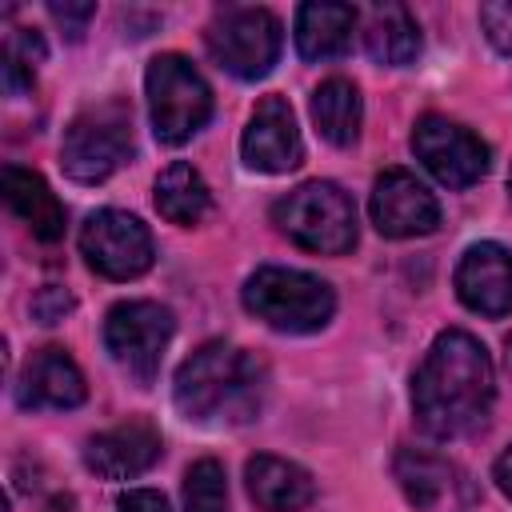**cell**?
<instances>
[{
  "mask_svg": "<svg viewBox=\"0 0 512 512\" xmlns=\"http://www.w3.org/2000/svg\"><path fill=\"white\" fill-rule=\"evenodd\" d=\"M152 204H156V212H160L168 224L192 228V224H200L204 212L212 208V192H208L204 176H200L192 164L172 160V164L156 176V184H152Z\"/></svg>",
  "mask_w": 512,
  "mask_h": 512,
  "instance_id": "cell-21",
  "label": "cell"
},
{
  "mask_svg": "<svg viewBox=\"0 0 512 512\" xmlns=\"http://www.w3.org/2000/svg\"><path fill=\"white\" fill-rule=\"evenodd\" d=\"M456 296L464 308L480 316H508L512 312V252L496 240H480L464 248L456 264Z\"/></svg>",
  "mask_w": 512,
  "mask_h": 512,
  "instance_id": "cell-13",
  "label": "cell"
},
{
  "mask_svg": "<svg viewBox=\"0 0 512 512\" xmlns=\"http://www.w3.org/2000/svg\"><path fill=\"white\" fill-rule=\"evenodd\" d=\"M272 224L304 252L344 256L356 244V204L332 180H308L272 204Z\"/></svg>",
  "mask_w": 512,
  "mask_h": 512,
  "instance_id": "cell-4",
  "label": "cell"
},
{
  "mask_svg": "<svg viewBox=\"0 0 512 512\" xmlns=\"http://www.w3.org/2000/svg\"><path fill=\"white\" fill-rule=\"evenodd\" d=\"M132 148V108L124 100H100L68 120L60 168L80 184H100L132 160Z\"/></svg>",
  "mask_w": 512,
  "mask_h": 512,
  "instance_id": "cell-5",
  "label": "cell"
},
{
  "mask_svg": "<svg viewBox=\"0 0 512 512\" xmlns=\"http://www.w3.org/2000/svg\"><path fill=\"white\" fill-rule=\"evenodd\" d=\"M0 188H4V204L32 228L36 240L56 244V240L64 236V204L56 200V192L48 188V180H44L40 172L4 164Z\"/></svg>",
  "mask_w": 512,
  "mask_h": 512,
  "instance_id": "cell-17",
  "label": "cell"
},
{
  "mask_svg": "<svg viewBox=\"0 0 512 512\" xmlns=\"http://www.w3.org/2000/svg\"><path fill=\"white\" fill-rule=\"evenodd\" d=\"M356 24H360V12L352 4H332V0L300 4V12H296V52L304 60L344 56L348 44H352Z\"/></svg>",
  "mask_w": 512,
  "mask_h": 512,
  "instance_id": "cell-18",
  "label": "cell"
},
{
  "mask_svg": "<svg viewBox=\"0 0 512 512\" xmlns=\"http://www.w3.org/2000/svg\"><path fill=\"white\" fill-rule=\"evenodd\" d=\"M504 344H508V368H512V336H508V340H504Z\"/></svg>",
  "mask_w": 512,
  "mask_h": 512,
  "instance_id": "cell-29",
  "label": "cell"
},
{
  "mask_svg": "<svg viewBox=\"0 0 512 512\" xmlns=\"http://www.w3.org/2000/svg\"><path fill=\"white\" fill-rule=\"evenodd\" d=\"M116 512H168V500L156 488H128V492H120Z\"/></svg>",
  "mask_w": 512,
  "mask_h": 512,
  "instance_id": "cell-27",
  "label": "cell"
},
{
  "mask_svg": "<svg viewBox=\"0 0 512 512\" xmlns=\"http://www.w3.org/2000/svg\"><path fill=\"white\" fill-rule=\"evenodd\" d=\"M508 192H512V172H508Z\"/></svg>",
  "mask_w": 512,
  "mask_h": 512,
  "instance_id": "cell-30",
  "label": "cell"
},
{
  "mask_svg": "<svg viewBox=\"0 0 512 512\" xmlns=\"http://www.w3.org/2000/svg\"><path fill=\"white\" fill-rule=\"evenodd\" d=\"M240 300L256 320H264L276 332H292V336L320 332L336 312V296L328 280L300 272V268H276V264L256 268L244 280Z\"/></svg>",
  "mask_w": 512,
  "mask_h": 512,
  "instance_id": "cell-3",
  "label": "cell"
},
{
  "mask_svg": "<svg viewBox=\"0 0 512 512\" xmlns=\"http://www.w3.org/2000/svg\"><path fill=\"white\" fill-rule=\"evenodd\" d=\"M88 396V384H84V372L76 368V360L48 344L40 352L28 356V364L20 368V380H16V400L24 408H76L84 404Z\"/></svg>",
  "mask_w": 512,
  "mask_h": 512,
  "instance_id": "cell-15",
  "label": "cell"
},
{
  "mask_svg": "<svg viewBox=\"0 0 512 512\" xmlns=\"http://www.w3.org/2000/svg\"><path fill=\"white\" fill-rule=\"evenodd\" d=\"M412 152L416 160L444 184V188H468L488 172V144L460 128L448 116H420L412 128Z\"/></svg>",
  "mask_w": 512,
  "mask_h": 512,
  "instance_id": "cell-10",
  "label": "cell"
},
{
  "mask_svg": "<svg viewBox=\"0 0 512 512\" xmlns=\"http://www.w3.org/2000/svg\"><path fill=\"white\" fill-rule=\"evenodd\" d=\"M80 252L92 272L108 280H136L152 268V232L140 216L120 208H100L80 228Z\"/></svg>",
  "mask_w": 512,
  "mask_h": 512,
  "instance_id": "cell-9",
  "label": "cell"
},
{
  "mask_svg": "<svg viewBox=\"0 0 512 512\" xmlns=\"http://www.w3.org/2000/svg\"><path fill=\"white\" fill-rule=\"evenodd\" d=\"M48 16L68 32V40H80L84 36V28H88V20L96 16V8L92 4H48Z\"/></svg>",
  "mask_w": 512,
  "mask_h": 512,
  "instance_id": "cell-26",
  "label": "cell"
},
{
  "mask_svg": "<svg viewBox=\"0 0 512 512\" xmlns=\"http://www.w3.org/2000/svg\"><path fill=\"white\" fill-rule=\"evenodd\" d=\"M492 480H496V488H500V492H504V496L512 500V444H508V448H504V452L496 456V468H492Z\"/></svg>",
  "mask_w": 512,
  "mask_h": 512,
  "instance_id": "cell-28",
  "label": "cell"
},
{
  "mask_svg": "<svg viewBox=\"0 0 512 512\" xmlns=\"http://www.w3.org/2000/svg\"><path fill=\"white\" fill-rule=\"evenodd\" d=\"M164 444L148 420H124L84 444V464L104 480H132L160 460Z\"/></svg>",
  "mask_w": 512,
  "mask_h": 512,
  "instance_id": "cell-14",
  "label": "cell"
},
{
  "mask_svg": "<svg viewBox=\"0 0 512 512\" xmlns=\"http://www.w3.org/2000/svg\"><path fill=\"white\" fill-rule=\"evenodd\" d=\"M492 396H496V372L484 344L464 328L440 332L412 376L416 424L436 440L468 436L484 428L492 412Z\"/></svg>",
  "mask_w": 512,
  "mask_h": 512,
  "instance_id": "cell-1",
  "label": "cell"
},
{
  "mask_svg": "<svg viewBox=\"0 0 512 512\" xmlns=\"http://www.w3.org/2000/svg\"><path fill=\"white\" fill-rule=\"evenodd\" d=\"M264 392H268L264 364L228 340L200 344L176 368L172 380V400L192 424H248L260 416Z\"/></svg>",
  "mask_w": 512,
  "mask_h": 512,
  "instance_id": "cell-2",
  "label": "cell"
},
{
  "mask_svg": "<svg viewBox=\"0 0 512 512\" xmlns=\"http://www.w3.org/2000/svg\"><path fill=\"white\" fill-rule=\"evenodd\" d=\"M372 224L380 236L392 240H408V236H428L440 224V204L436 196L404 168H388L376 176L372 184V200H368Z\"/></svg>",
  "mask_w": 512,
  "mask_h": 512,
  "instance_id": "cell-11",
  "label": "cell"
},
{
  "mask_svg": "<svg viewBox=\"0 0 512 512\" xmlns=\"http://www.w3.org/2000/svg\"><path fill=\"white\" fill-rule=\"evenodd\" d=\"M172 328L176 324H172V312L164 304L120 300L104 316V348L136 384H152V376L160 372L164 348L172 340Z\"/></svg>",
  "mask_w": 512,
  "mask_h": 512,
  "instance_id": "cell-8",
  "label": "cell"
},
{
  "mask_svg": "<svg viewBox=\"0 0 512 512\" xmlns=\"http://www.w3.org/2000/svg\"><path fill=\"white\" fill-rule=\"evenodd\" d=\"M184 512H228L224 464L204 456L184 472Z\"/></svg>",
  "mask_w": 512,
  "mask_h": 512,
  "instance_id": "cell-23",
  "label": "cell"
},
{
  "mask_svg": "<svg viewBox=\"0 0 512 512\" xmlns=\"http://www.w3.org/2000/svg\"><path fill=\"white\" fill-rule=\"evenodd\" d=\"M212 60L236 80H260L272 72L284 32L268 8H224L204 32Z\"/></svg>",
  "mask_w": 512,
  "mask_h": 512,
  "instance_id": "cell-7",
  "label": "cell"
},
{
  "mask_svg": "<svg viewBox=\"0 0 512 512\" xmlns=\"http://www.w3.org/2000/svg\"><path fill=\"white\" fill-rule=\"evenodd\" d=\"M144 92H148L152 132L160 144L176 148L192 140L212 116V88L180 52H160L148 60Z\"/></svg>",
  "mask_w": 512,
  "mask_h": 512,
  "instance_id": "cell-6",
  "label": "cell"
},
{
  "mask_svg": "<svg viewBox=\"0 0 512 512\" xmlns=\"http://www.w3.org/2000/svg\"><path fill=\"white\" fill-rule=\"evenodd\" d=\"M360 32H364V48L376 64L400 68V64H412L420 52V28L404 4H372L364 12Z\"/></svg>",
  "mask_w": 512,
  "mask_h": 512,
  "instance_id": "cell-19",
  "label": "cell"
},
{
  "mask_svg": "<svg viewBox=\"0 0 512 512\" xmlns=\"http://www.w3.org/2000/svg\"><path fill=\"white\" fill-rule=\"evenodd\" d=\"M480 28H484V36L496 52L512 56V0L480 4Z\"/></svg>",
  "mask_w": 512,
  "mask_h": 512,
  "instance_id": "cell-24",
  "label": "cell"
},
{
  "mask_svg": "<svg viewBox=\"0 0 512 512\" xmlns=\"http://www.w3.org/2000/svg\"><path fill=\"white\" fill-rule=\"evenodd\" d=\"M240 156L248 168L268 172V176H280L304 164V140L296 128L292 104L284 96H264L252 108L248 128L240 136Z\"/></svg>",
  "mask_w": 512,
  "mask_h": 512,
  "instance_id": "cell-12",
  "label": "cell"
},
{
  "mask_svg": "<svg viewBox=\"0 0 512 512\" xmlns=\"http://www.w3.org/2000/svg\"><path fill=\"white\" fill-rule=\"evenodd\" d=\"M392 476L400 484V492L408 496L412 508H432L440 504V496L448 492V476L452 468L436 456V452H424V448H400L396 460H392Z\"/></svg>",
  "mask_w": 512,
  "mask_h": 512,
  "instance_id": "cell-22",
  "label": "cell"
},
{
  "mask_svg": "<svg viewBox=\"0 0 512 512\" xmlns=\"http://www.w3.org/2000/svg\"><path fill=\"white\" fill-rule=\"evenodd\" d=\"M244 484H248V496L264 512H300L316 500V480L300 464L268 456V452L244 464Z\"/></svg>",
  "mask_w": 512,
  "mask_h": 512,
  "instance_id": "cell-16",
  "label": "cell"
},
{
  "mask_svg": "<svg viewBox=\"0 0 512 512\" xmlns=\"http://www.w3.org/2000/svg\"><path fill=\"white\" fill-rule=\"evenodd\" d=\"M308 112H312L316 132H320L328 144H336V148L356 144L360 120H364V104H360V88H356L352 80H344V76L324 80V84L312 92Z\"/></svg>",
  "mask_w": 512,
  "mask_h": 512,
  "instance_id": "cell-20",
  "label": "cell"
},
{
  "mask_svg": "<svg viewBox=\"0 0 512 512\" xmlns=\"http://www.w3.org/2000/svg\"><path fill=\"white\" fill-rule=\"evenodd\" d=\"M72 296L64 292V288H56V284H48V288H40L36 296H32V316L40 320V324H56V320H64L68 312H72Z\"/></svg>",
  "mask_w": 512,
  "mask_h": 512,
  "instance_id": "cell-25",
  "label": "cell"
}]
</instances>
